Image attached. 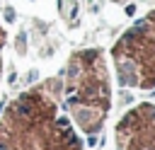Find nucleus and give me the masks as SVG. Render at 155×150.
Returning a JSON list of instances; mask_svg holds the SVG:
<instances>
[{
	"label": "nucleus",
	"instance_id": "1",
	"mask_svg": "<svg viewBox=\"0 0 155 150\" xmlns=\"http://www.w3.org/2000/svg\"><path fill=\"white\" fill-rule=\"evenodd\" d=\"M63 111L58 75L29 87L0 116V150H82V140Z\"/></svg>",
	"mask_w": 155,
	"mask_h": 150
},
{
	"label": "nucleus",
	"instance_id": "2",
	"mask_svg": "<svg viewBox=\"0 0 155 150\" xmlns=\"http://www.w3.org/2000/svg\"><path fill=\"white\" fill-rule=\"evenodd\" d=\"M61 77V102L73 126L87 138L102 133L111 109V75L102 48L75 51Z\"/></svg>",
	"mask_w": 155,
	"mask_h": 150
},
{
	"label": "nucleus",
	"instance_id": "3",
	"mask_svg": "<svg viewBox=\"0 0 155 150\" xmlns=\"http://www.w3.org/2000/svg\"><path fill=\"white\" fill-rule=\"evenodd\" d=\"M109 56L121 87L155 90V7L114 41Z\"/></svg>",
	"mask_w": 155,
	"mask_h": 150
},
{
	"label": "nucleus",
	"instance_id": "4",
	"mask_svg": "<svg viewBox=\"0 0 155 150\" xmlns=\"http://www.w3.org/2000/svg\"><path fill=\"white\" fill-rule=\"evenodd\" d=\"M116 150H155V104L131 106L114 131Z\"/></svg>",
	"mask_w": 155,
	"mask_h": 150
},
{
	"label": "nucleus",
	"instance_id": "5",
	"mask_svg": "<svg viewBox=\"0 0 155 150\" xmlns=\"http://www.w3.org/2000/svg\"><path fill=\"white\" fill-rule=\"evenodd\" d=\"M2 46H5V31L0 27V73H2Z\"/></svg>",
	"mask_w": 155,
	"mask_h": 150
},
{
	"label": "nucleus",
	"instance_id": "6",
	"mask_svg": "<svg viewBox=\"0 0 155 150\" xmlns=\"http://www.w3.org/2000/svg\"><path fill=\"white\" fill-rule=\"evenodd\" d=\"M109 2H116V5H121V2H128V0H109Z\"/></svg>",
	"mask_w": 155,
	"mask_h": 150
}]
</instances>
